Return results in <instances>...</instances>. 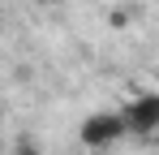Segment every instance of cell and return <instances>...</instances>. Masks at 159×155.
Instances as JSON below:
<instances>
[{"instance_id": "1", "label": "cell", "mask_w": 159, "mask_h": 155, "mask_svg": "<svg viewBox=\"0 0 159 155\" xmlns=\"http://www.w3.org/2000/svg\"><path fill=\"white\" fill-rule=\"evenodd\" d=\"M125 138H129V129L120 121V108L116 112H90V116H82V125H78V142L86 151H112Z\"/></svg>"}, {"instance_id": "2", "label": "cell", "mask_w": 159, "mask_h": 155, "mask_svg": "<svg viewBox=\"0 0 159 155\" xmlns=\"http://www.w3.org/2000/svg\"><path fill=\"white\" fill-rule=\"evenodd\" d=\"M120 121L133 138H151L159 134V91H138L125 108H120Z\"/></svg>"}, {"instance_id": "3", "label": "cell", "mask_w": 159, "mask_h": 155, "mask_svg": "<svg viewBox=\"0 0 159 155\" xmlns=\"http://www.w3.org/2000/svg\"><path fill=\"white\" fill-rule=\"evenodd\" d=\"M34 4H52V0H34Z\"/></svg>"}]
</instances>
